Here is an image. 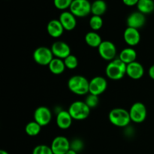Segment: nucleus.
Masks as SVG:
<instances>
[{"label": "nucleus", "mask_w": 154, "mask_h": 154, "mask_svg": "<svg viewBox=\"0 0 154 154\" xmlns=\"http://www.w3.org/2000/svg\"><path fill=\"white\" fill-rule=\"evenodd\" d=\"M127 65L123 63L120 58H115L109 62L105 69V74L109 79L118 81L122 79L126 75Z\"/></svg>", "instance_id": "nucleus-1"}, {"label": "nucleus", "mask_w": 154, "mask_h": 154, "mask_svg": "<svg viewBox=\"0 0 154 154\" xmlns=\"http://www.w3.org/2000/svg\"><path fill=\"white\" fill-rule=\"evenodd\" d=\"M68 87L74 94L84 96L89 93L90 81L82 75H74L68 81Z\"/></svg>", "instance_id": "nucleus-2"}, {"label": "nucleus", "mask_w": 154, "mask_h": 154, "mask_svg": "<svg viewBox=\"0 0 154 154\" xmlns=\"http://www.w3.org/2000/svg\"><path fill=\"white\" fill-rule=\"evenodd\" d=\"M108 119L111 124L120 128L126 127L132 121L129 111L122 108H116L111 110L108 114Z\"/></svg>", "instance_id": "nucleus-3"}, {"label": "nucleus", "mask_w": 154, "mask_h": 154, "mask_svg": "<svg viewBox=\"0 0 154 154\" xmlns=\"http://www.w3.org/2000/svg\"><path fill=\"white\" fill-rule=\"evenodd\" d=\"M90 108L83 101H75L69 106L68 111L75 120H84L90 116Z\"/></svg>", "instance_id": "nucleus-4"}, {"label": "nucleus", "mask_w": 154, "mask_h": 154, "mask_svg": "<svg viewBox=\"0 0 154 154\" xmlns=\"http://www.w3.org/2000/svg\"><path fill=\"white\" fill-rule=\"evenodd\" d=\"M91 4L89 0H73L69 11L76 17H84L91 13Z\"/></svg>", "instance_id": "nucleus-5"}, {"label": "nucleus", "mask_w": 154, "mask_h": 154, "mask_svg": "<svg viewBox=\"0 0 154 154\" xmlns=\"http://www.w3.org/2000/svg\"><path fill=\"white\" fill-rule=\"evenodd\" d=\"M51 48L42 46L36 48L33 53V60L40 66H48L54 58Z\"/></svg>", "instance_id": "nucleus-6"}, {"label": "nucleus", "mask_w": 154, "mask_h": 154, "mask_svg": "<svg viewBox=\"0 0 154 154\" xmlns=\"http://www.w3.org/2000/svg\"><path fill=\"white\" fill-rule=\"evenodd\" d=\"M131 120L135 123H143L146 120L147 111L145 105L142 102H135L129 111Z\"/></svg>", "instance_id": "nucleus-7"}, {"label": "nucleus", "mask_w": 154, "mask_h": 154, "mask_svg": "<svg viewBox=\"0 0 154 154\" xmlns=\"http://www.w3.org/2000/svg\"><path fill=\"white\" fill-rule=\"evenodd\" d=\"M98 51L100 57L106 61H112L117 55V48L111 41H103L98 48Z\"/></svg>", "instance_id": "nucleus-8"}, {"label": "nucleus", "mask_w": 154, "mask_h": 154, "mask_svg": "<svg viewBox=\"0 0 154 154\" xmlns=\"http://www.w3.org/2000/svg\"><path fill=\"white\" fill-rule=\"evenodd\" d=\"M51 147L54 154H66L70 150V141L65 136H57L52 141Z\"/></svg>", "instance_id": "nucleus-9"}, {"label": "nucleus", "mask_w": 154, "mask_h": 154, "mask_svg": "<svg viewBox=\"0 0 154 154\" xmlns=\"http://www.w3.org/2000/svg\"><path fill=\"white\" fill-rule=\"evenodd\" d=\"M108 87V82L106 79L102 76H96L90 81L89 93L98 96L102 94Z\"/></svg>", "instance_id": "nucleus-10"}, {"label": "nucleus", "mask_w": 154, "mask_h": 154, "mask_svg": "<svg viewBox=\"0 0 154 154\" xmlns=\"http://www.w3.org/2000/svg\"><path fill=\"white\" fill-rule=\"evenodd\" d=\"M52 119L51 110L45 106H40L34 112V120L37 122L42 127L49 124Z\"/></svg>", "instance_id": "nucleus-11"}, {"label": "nucleus", "mask_w": 154, "mask_h": 154, "mask_svg": "<svg viewBox=\"0 0 154 154\" xmlns=\"http://www.w3.org/2000/svg\"><path fill=\"white\" fill-rule=\"evenodd\" d=\"M51 51L56 58L64 60L71 54V48L68 44L63 41H57L51 46Z\"/></svg>", "instance_id": "nucleus-12"}, {"label": "nucleus", "mask_w": 154, "mask_h": 154, "mask_svg": "<svg viewBox=\"0 0 154 154\" xmlns=\"http://www.w3.org/2000/svg\"><path fill=\"white\" fill-rule=\"evenodd\" d=\"M59 20L60 21L64 29L66 31H72L75 29L77 26L76 17L72 12L67 11H63L60 14Z\"/></svg>", "instance_id": "nucleus-13"}, {"label": "nucleus", "mask_w": 154, "mask_h": 154, "mask_svg": "<svg viewBox=\"0 0 154 154\" xmlns=\"http://www.w3.org/2000/svg\"><path fill=\"white\" fill-rule=\"evenodd\" d=\"M145 23V15L139 11H135L130 14L127 17V20H126V23H127L128 27L137 29L144 26Z\"/></svg>", "instance_id": "nucleus-14"}, {"label": "nucleus", "mask_w": 154, "mask_h": 154, "mask_svg": "<svg viewBox=\"0 0 154 154\" xmlns=\"http://www.w3.org/2000/svg\"><path fill=\"white\" fill-rule=\"evenodd\" d=\"M123 39L129 46H136L141 40V35L137 29L127 27L123 32Z\"/></svg>", "instance_id": "nucleus-15"}, {"label": "nucleus", "mask_w": 154, "mask_h": 154, "mask_svg": "<svg viewBox=\"0 0 154 154\" xmlns=\"http://www.w3.org/2000/svg\"><path fill=\"white\" fill-rule=\"evenodd\" d=\"M144 74V66L138 62L135 61L127 65L126 75L133 80L141 79Z\"/></svg>", "instance_id": "nucleus-16"}, {"label": "nucleus", "mask_w": 154, "mask_h": 154, "mask_svg": "<svg viewBox=\"0 0 154 154\" xmlns=\"http://www.w3.org/2000/svg\"><path fill=\"white\" fill-rule=\"evenodd\" d=\"M64 28L59 19L51 20L47 25V31L48 35L54 38H58L62 36L64 32Z\"/></svg>", "instance_id": "nucleus-17"}, {"label": "nucleus", "mask_w": 154, "mask_h": 154, "mask_svg": "<svg viewBox=\"0 0 154 154\" xmlns=\"http://www.w3.org/2000/svg\"><path fill=\"white\" fill-rule=\"evenodd\" d=\"M73 118L68 111H60L57 113L56 123L57 126L61 129H68L72 124Z\"/></svg>", "instance_id": "nucleus-18"}, {"label": "nucleus", "mask_w": 154, "mask_h": 154, "mask_svg": "<svg viewBox=\"0 0 154 154\" xmlns=\"http://www.w3.org/2000/svg\"><path fill=\"white\" fill-rule=\"evenodd\" d=\"M119 58L126 63V65L132 63L133 62L136 61L137 53L135 50L132 48H126L122 50L119 55Z\"/></svg>", "instance_id": "nucleus-19"}, {"label": "nucleus", "mask_w": 154, "mask_h": 154, "mask_svg": "<svg viewBox=\"0 0 154 154\" xmlns=\"http://www.w3.org/2000/svg\"><path fill=\"white\" fill-rule=\"evenodd\" d=\"M48 67H49V69L51 73L57 75L63 74L66 68V66H65L63 60L56 58V57L53 59L52 61L50 63V64L48 65Z\"/></svg>", "instance_id": "nucleus-20"}, {"label": "nucleus", "mask_w": 154, "mask_h": 154, "mask_svg": "<svg viewBox=\"0 0 154 154\" xmlns=\"http://www.w3.org/2000/svg\"><path fill=\"white\" fill-rule=\"evenodd\" d=\"M85 42L91 48H99L103 41L99 33L95 31L89 32L85 35Z\"/></svg>", "instance_id": "nucleus-21"}, {"label": "nucleus", "mask_w": 154, "mask_h": 154, "mask_svg": "<svg viewBox=\"0 0 154 154\" xmlns=\"http://www.w3.org/2000/svg\"><path fill=\"white\" fill-rule=\"evenodd\" d=\"M107 11V4L104 0H95L91 4V13L93 15L102 17Z\"/></svg>", "instance_id": "nucleus-22"}, {"label": "nucleus", "mask_w": 154, "mask_h": 154, "mask_svg": "<svg viewBox=\"0 0 154 154\" xmlns=\"http://www.w3.org/2000/svg\"><path fill=\"white\" fill-rule=\"evenodd\" d=\"M137 8L138 11L145 14H151L154 11V1L153 0H139Z\"/></svg>", "instance_id": "nucleus-23"}, {"label": "nucleus", "mask_w": 154, "mask_h": 154, "mask_svg": "<svg viewBox=\"0 0 154 154\" xmlns=\"http://www.w3.org/2000/svg\"><path fill=\"white\" fill-rule=\"evenodd\" d=\"M41 129H42V126L34 120V121L27 123L25 127V132L29 136L34 137L40 133Z\"/></svg>", "instance_id": "nucleus-24"}, {"label": "nucleus", "mask_w": 154, "mask_h": 154, "mask_svg": "<svg viewBox=\"0 0 154 154\" xmlns=\"http://www.w3.org/2000/svg\"><path fill=\"white\" fill-rule=\"evenodd\" d=\"M89 24H90V28L93 29V31H99L103 26V20H102V17L93 15L90 17Z\"/></svg>", "instance_id": "nucleus-25"}, {"label": "nucleus", "mask_w": 154, "mask_h": 154, "mask_svg": "<svg viewBox=\"0 0 154 154\" xmlns=\"http://www.w3.org/2000/svg\"><path fill=\"white\" fill-rule=\"evenodd\" d=\"M65 63V66L67 69H75L78 67V60L75 55L70 54L69 57H66V59L63 60Z\"/></svg>", "instance_id": "nucleus-26"}, {"label": "nucleus", "mask_w": 154, "mask_h": 154, "mask_svg": "<svg viewBox=\"0 0 154 154\" xmlns=\"http://www.w3.org/2000/svg\"><path fill=\"white\" fill-rule=\"evenodd\" d=\"M72 2L73 0H54V4L57 9L65 11V10L70 8Z\"/></svg>", "instance_id": "nucleus-27"}, {"label": "nucleus", "mask_w": 154, "mask_h": 154, "mask_svg": "<svg viewBox=\"0 0 154 154\" xmlns=\"http://www.w3.org/2000/svg\"><path fill=\"white\" fill-rule=\"evenodd\" d=\"M32 154H54L51 146L45 145V144H40L38 145L33 149Z\"/></svg>", "instance_id": "nucleus-28"}, {"label": "nucleus", "mask_w": 154, "mask_h": 154, "mask_svg": "<svg viewBox=\"0 0 154 154\" xmlns=\"http://www.w3.org/2000/svg\"><path fill=\"white\" fill-rule=\"evenodd\" d=\"M84 102H85V103L88 105L89 108H90V109H91V108H96L98 105V104H99V96H95V95L90 94H90L87 96V98H86Z\"/></svg>", "instance_id": "nucleus-29"}, {"label": "nucleus", "mask_w": 154, "mask_h": 154, "mask_svg": "<svg viewBox=\"0 0 154 154\" xmlns=\"http://www.w3.org/2000/svg\"><path fill=\"white\" fill-rule=\"evenodd\" d=\"M84 147V144L79 138H75L70 142V149L75 150L77 153L81 151Z\"/></svg>", "instance_id": "nucleus-30"}, {"label": "nucleus", "mask_w": 154, "mask_h": 154, "mask_svg": "<svg viewBox=\"0 0 154 154\" xmlns=\"http://www.w3.org/2000/svg\"><path fill=\"white\" fill-rule=\"evenodd\" d=\"M139 0H123V2L125 5L132 7V6L137 5Z\"/></svg>", "instance_id": "nucleus-31"}, {"label": "nucleus", "mask_w": 154, "mask_h": 154, "mask_svg": "<svg viewBox=\"0 0 154 154\" xmlns=\"http://www.w3.org/2000/svg\"><path fill=\"white\" fill-rule=\"evenodd\" d=\"M148 75L151 79L154 80V64L152 65L148 70Z\"/></svg>", "instance_id": "nucleus-32"}, {"label": "nucleus", "mask_w": 154, "mask_h": 154, "mask_svg": "<svg viewBox=\"0 0 154 154\" xmlns=\"http://www.w3.org/2000/svg\"><path fill=\"white\" fill-rule=\"evenodd\" d=\"M66 154H78L76 151H75V150H72V149H70V150H69V151L67 152V153Z\"/></svg>", "instance_id": "nucleus-33"}, {"label": "nucleus", "mask_w": 154, "mask_h": 154, "mask_svg": "<svg viewBox=\"0 0 154 154\" xmlns=\"http://www.w3.org/2000/svg\"><path fill=\"white\" fill-rule=\"evenodd\" d=\"M0 154H9L6 150H0Z\"/></svg>", "instance_id": "nucleus-34"}]
</instances>
